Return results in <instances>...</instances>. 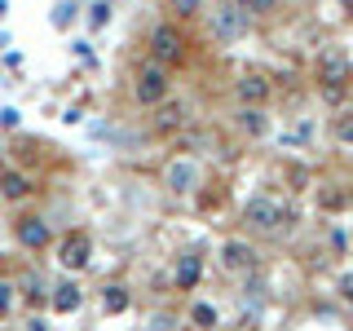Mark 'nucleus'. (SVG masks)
<instances>
[{"label": "nucleus", "mask_w": 353, "mask_h": 331, "mask_svg": "<svg viewBox=\"0 0 353 331\" xmlns=\"http://www.w3.org/2000/svg\"><path fill=\"white\" fill-rule=\"evenodd\" d=\"M190 323H194V327H216V309L203 305V301L190 305Z\"/></svg>", "instance_id": "17"}, {"label": "nucleus", "mask_w": 353, "mask_h": 331, "mask_svg": "<svg viewBox=\"0 0 353 331\" xmlns=\"http://www.w3.org/2000/svg\"><path fill=\"white\" fill-rule=\"evenodd\" d=\"M102 305H106V314H124V309H128V292L119 283H110L106 296H102Z\"/></svg>", "instance_id": "16"}, {"label": "nucleus", "mask_w": 353, "mask_h": 331, "mask_svg": "<svg viewBox=\"0 0 353 331\" xmlns=\"http://www.w3.org/2000/svg\"><path fill=\"white\" fill-rule=\"evenodd\" d=\"M239 5H243V9H248V14H252V18H261V14H270V9H274V5H279V0H239Z\"/></svg>", "instance_id": "23"}, {"label": "nucleus", "mask_w": 353, "mask_h": 331, "mask_svg": "<svg viewBox=\"0 0 353 331\" xmlns=\"http://www.w3.org/2000/svg\"><path fill=\"white\" fill-rule=\"evenodd\" d=\"M239 124H243V132H248V137H261V132L270 128V124H265V115H261V106H243V110H239Z\"/></svg>", "instance_id": "15"}, {"label": "nucleus", "mask_w": 353, "mask_h": 331, "mask_svg": "<svg viewBox=\"0 0 353 331\" xmlns=\"http://www.w3.org/2000/svg\"><path fill=\"white\" fill-rule=\"evenodd\" d=\"M49 305H53V314H75V309L84 305V296H80V287H75V283H58L49 292Z\"/></svg>", "instance_id": "13"}, {"label": "nucleus", "mask_w": 353, "mask_h": 331, "mask_svg": "<svg viewBox=\"0 0 353 331\" xmlns=\"http://www.w3.org/2000/svg\"><path fill=\"white\" fill-rule=\"evenodd\" d=\"M248 27H252V14L239 5V0H225V5L212 14V36L216 40H225V44H234L248 36Z\"/></svg>", "instance_id": "5"}, {"label": "nucleus", "mask_w": 353, "mask_h": 331, "mask_svg": "<svg viewBox=\"0 0 353 331\" xmlns=\"http://www.w3.org/2000/svg\"><path fill=\"white\" fill-rule=\"evenodd\" d=\"M336 137L345 141V146H353V110H345V115H336Z\"/></svg>", "instance_id": "19"}, {"label": "nucleus", "mask_w": 353, "mask_h": 331, "mask_svg": "<svg viewBox=\"0 0 353 331\" xmlns=\"http://www.w3.org/2000/svg\"><path fill=\"white\" fill-rule=\"evenodd\" d=\"M216 5H225V0H216Z\"/></svg>", "instance_id": "27"}, {"label": "nucleus", "mask_w": 353, "mask_h": 331, "mask_svg": "<svg viewBox=\"0 0 353 331\" xmlns=\"http://www.w3.org/2000/svg\"><path fill=\"white\" fill-rule=\"evenodd\" d=\"M22 292H27V301H31V305H40V301H44V287H40L36 274H27V279H22Z\"/></svg>", "instance_id": "22"}, {"label": "nucleus", "mask_w": 353, "mask_h": 331, "mask_svg": "<svg viewBox=\"0 0 353 331\" xmlns=\"http://www.w3.org/2000/svg\"><path fill=\"white\" fill-rule=\"evenodd\" d=\"M106 18H110V5H106V0H97V5L93 9H88V27H106Z\"/></svg>", "instance_id": "21"}, {"label": "nucleus", "mask_w": 353, "mask_h": 331, "mask_svg": "<svg viewBox=\"0 0 353 331\" xmlns=\"http://www.w3.org/2000/svg\"><path fill=\"white\" fill-rule=\"evenodd\" d=\"M168 93H172L168 66H163V62H146V66L137 71V84H132V97H137L141 106H154V102H163Z\"/></svg>", "instance_id": "4"}, {"label": "nucleus", "mask_w": 353, "mask_h": 331, "mask_svg": "<svg viewBox=\"0 0 353 331\" xmlns=\"http://www.w3.org/2000/svg\"><path fill=\"white\" fill-rule=\"evenodd\" d=\"M340 5H345V9H349V14H353V0H340Z\"/></svg>", "instance_id": "26"}, {"label": "nucleus", "mask_w": 353, "mask_h": 331, "mask_svg": "<svg viewBox=\"0 0 353 331\" xmlns=\"http://www.w3.org/2000/svg\"><path fill=\"white\" fill-rule=\"evenodd\" d=\"M14 239L27 252H44L53 243V230H49V221H44V217H18L14 221Z\"/></svg>", "instance_id": "9"}, {"label": "nucleus", "mask_w": 353, "mask_h": 331, "mask_svg": "<svg viewBox=\"0 0 353 331\" xmlns=\"http://www.w3.org/2000/svg\"><path fill=\"white\" fill-rule=\"evenodd\" d=\"M340 301L353 305V274H345V279H340Z\"/></svg>", "instance_id": "25"}, {"label": "nucleus", "mask_w": 353, "mask_h": 331, "mask_svg": "<svg viewBox=\"0 0 353 331\" xmlns=\"http://www.w3.org/2000/svg\"><path fill=\"white\" fill-rule=\"evenodd\" d=\"M234 97H239V106H265L270 102V80L265 75H239Z\"/></svg>", "instance_id": "11"}, {"label": "nucleus", "mask_w": 353, "mask_h": 331, "mask_svg": "<svg viewBox=\"0 0 353 331\" xmlns=\"http://www.w3.org/2000/svg\"><path fill=\"white\" fill-rule=\"evenodd\" d=\"M14 283H0V318H9V309H14Z\"/></svg>", "instance_id": "24"}, {"label": "nucleus", "mask_w": 353, "mask_h": 331, "mask_svg": "<svg viewBox=\"0 0 353 331\" xmlns=\"http://www.w3.org/2000/svg\"><path fill=\"white\" fill-rule=\"evenodd\" d=\"M199 181H203V168H199V159H190V154H176V159L163 163V185L172 194H194Z\"/></svg>", "instance_id": "7"}, {"label": "nucleus", "mask_w": 353, "mask_h": 331, "mask_svg": "<svg viewBox=\"0 0 353 331\" xmlns=\"http://www.w3.org/2000/svg\"><path fill=\"white\" fill-rule=\"evenodd\" d=\"M31 190H36V185H31L27 172H0V194H5V199H14V203H18V199H27Z\"/></svg>", "instance_id": "14"}, {"label": "nucleus", "mask_w": 353, "mask_h": 331, "mask_svg": "<svg viewBox=\"0 0 353 331\" xmlns=\"http://www.w3.org/2000/svg\"><path fill=\"white\" fill-rule=\"evenodd\" d=\"M314 80H318V88H323L327 102H345V93H349V58H345V53H336V49L323 53V58H318Z\"/></svg>", "instance_id": "3"}, {"label": "nucleus", "mask_w": 353, "mask_h": 331, "mask_svg": "<svg viewBox=\"0 0 353 331\" xmlns=\"http://www.w3.org/2000/svg\"><path fill=\"white\" fill-rule=\"evenodd\" d=\"M168 9L176 18H199V9H203V0H168Z\"/></svg>", "instance_id": "18"}, {"label": "nucleus", "mask_w": 353, "mask_h": 331, "mask_svg": "<svg viewBox=\"0 0 353 331\" xmlns=\"http://www.w3.org/2000/svg\"><path fill=\"white\" fill-rule=\"evenodd\" d=\"M199 279H203V252H185V257H176L172 283L181 287V292H190V287H199Z\"/></svg>", "instance_id": "12"}, {"label": "nucleus", "mask_w": 353, "mask_h": 331, "mask_svg": "<svg viewBox=\"0 0 353 331\" xmlns=\"http://www.w3.org/2000/svg\"><path fill=\"white\" fill-rule=\"evenodd\" d=\"M221 265H225L230 274H252L261 265V257H256V248H252V243L230 239V243H221Z\"/></svg>", "instance_id": "10"}, {"label": "nucleus", "mask_w": 353, "mask_h": 331, "mask_svg": "<svg viewBox=\"0 0 353 331\" xmlns=\"http://www.w3.org/2000/svg\"><path fill=\"white\" fill-rule=\"evenodd\" d=\"M146 49H150V62H163L168 71L190 58V40H185L181 27H172V22H159V27H150Z\"/></svg>", "instance_id": "1"}, {"label": "nucleus", "mask_w": 353, "mask_h": 331, "mask_svg": "<svg viewBox=\"0 0 353 331\" xmlns=\"http://www.w3.org/2000/svg\"><path fill=\"white\" fill-rule=\"evenodd\" d=\"M287 221H292V212L279 203V199L270 194H256L243 203V225L248 230H265V234H287Z\"/></svg>", "instance_id": "2"}, {"label": "nucleus", "mask_w": 353, "mask_h": 331, "mask_svg": "<svg viewBox=\"0 0 353 331\" xmlns=\"http://www.w3.org/2000/svg\"><path fill=\"white\" fill-rule=\"evenodd\" d=\"M190 115H194V102L190 97H163V102H154V132H163V137H168V132H181L185 124H190Z\"/></svg>", "instance_id": "6"}, {"label": "nucleus", "mask_w": 353, "mask_h": 331, "mask_svg": "<svg viewBox=\"0 0 353 331\" xmlns=\"http://www.w3.org/2000/svg\"><path fill=\"white\" fill-rule=\"evenodd\" d=\"M88 261H93V239L84 230H71V234L58 239V265L62 270L80 274V270H88Z\"/></svg>", "instance_id": "8"}, {"label": "nucleus", "mask_w": 353, "mask_h": 331, "mask_svg": "<svg viewBox=\"0 0 353 331\" xmlns=\"http://www.w3.org/2000/svg\"><path fill=\"white\" fill-rule=\"evenodd\" d=\"M75 18V0H58V9H53V27H71Z\"/></svg>", "instance_id": "20"}]
</instances>
